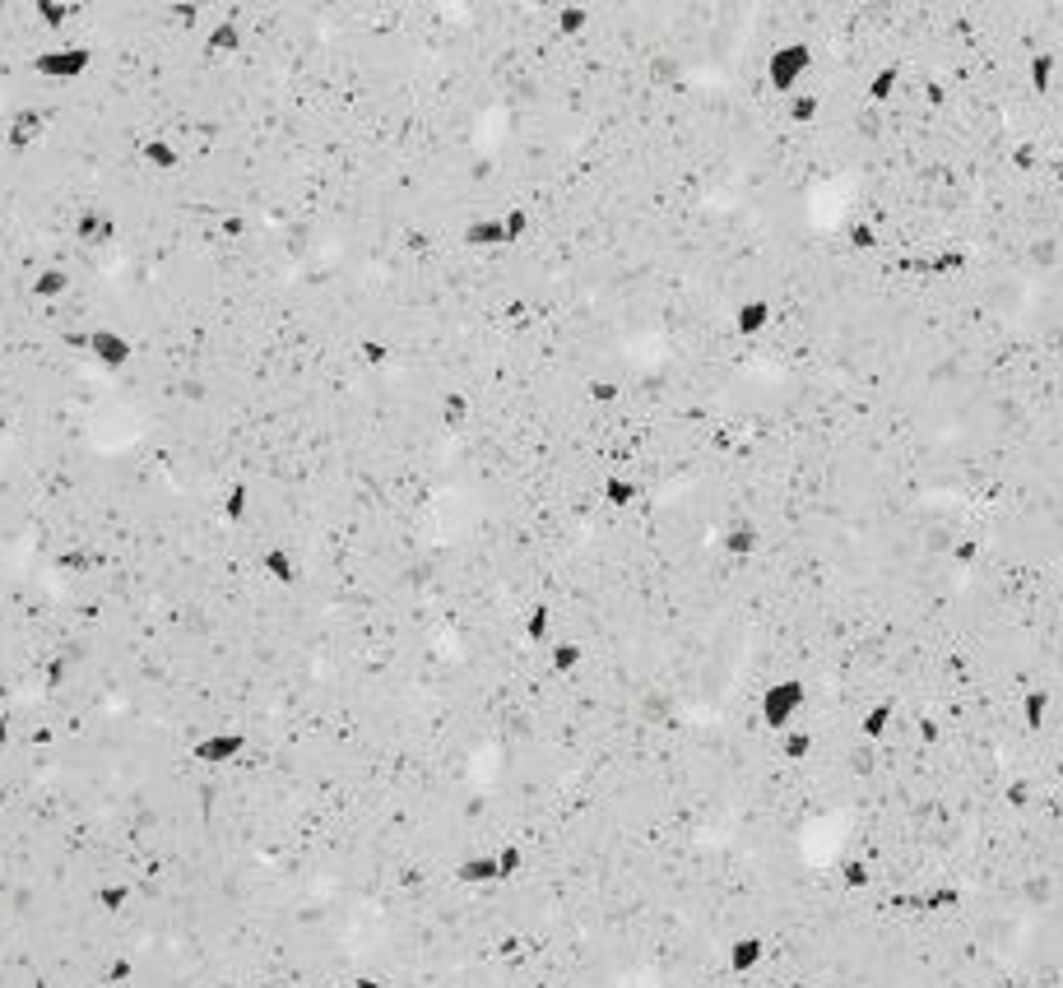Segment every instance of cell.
I'll use <instances>...</instances> for the list:
<instances>
[{"label":"cell","instance_id":"obj_1","mask_svg":"<svg viewBox=\"0 0 1063 988\" xmlns=\"http://www.w3.org/2000/svg\"><path fill=\"white\" fill-rule=\"evenodd\" d=\"M813 10H818V0H813ZM813 10H809V24H813ZM813 70H818V51L809 43V28H803L799 37H780V43L766 51L762 84L771 97H795L813 79Z\"/></svg>","mask_w":1063,"mask_h":988},{"label":"cell","instance_id":"obj_2","mask_svg":"<svg viewBox=\"0 0 1063 988\" xmlns=\"http://www.w3.org/2000/svg\"><path fill=\"white\" fill-rule=\"evenodd\" d=\"M803 710H809V682L803 678H771L757 691V724L771 738L790 734V728L803 720Z\"/></svg>","mask_w":1063,"mask_h":988},{"label":"cell","instance_id":"obj_3","mask_svg":"<svg viewBox=\"0 0 1063 988\" xmlns=\"http://www.w3.org/2000/svg\"><path fill=\"white\" fill-rule=\"evenodd\" d=\"M93 47L89 43H61L33 56V74L47 79V84H80V79L93 70Z\"/></svg>","mask_w":1063,"mask_h":988},{"label":"cell","instance_id":"obj_4","mask_svg":"<svg viewBox=\"0 0 1063 988\" xmlns=\"http://www.w3.org/2000/svg\"><path fill=\"white\" fill-rule=\"evenodd\" d=\"M247 753H251L247 728H209V734H201L191 743V761L201 770H228V766H238Z\"/></svg>","mask_w":1063,"mask_h":988},{"label":"cell","instance_id":"obj_5","mask_svg":"<svg viewBox=\"0 0 1063 988\" xmlns=\"http://www.w3.org/2000/svg\"><path fill=\"white\" fill-rule=\"evenodd\" d=\"M762 548H766V533H762V525H753L747 516H734L730 525H724V529L716 533V552H720V558L730 562L734 571L753 566V562L762 558Z\"/></svg>","mask_w":1063,"mask_h":988},{"label":"cell","instance_id":"obj_6","mask_svg":"<svg viewBox=\"0 0 1063 988\" xmlns=\"http://www.w3.org/2000/svg\"><path fill=\"white\" fill-rule=\"evenodd\" d=\"M70 246H75V251H84V255L112 251V246H116V219H112V209H103V205H84L80 214H75V223H70Z\"/></svg>","mask_w":1063,"mask_h":988},{"label":"cell","instance_id":"obj_7","mask_svg":"<svg viewBox=\"0 0 1063 988\" xmlns=\"http://www.w3.org/2000/svg\"><path fill=\"white\" fill-rule=\"evenodd\" d=\"M47 135H52V116L43 107H19V112H10V122H5V153L10 158H28L33 149L47 145Z\"/></svg>","mask_w":1063,"mask_h":988},{"label":"cell","instance_id":"obj_8","mask_svg":"<svg viewBox=\"0 0 1063 988\" xmlns=\"http://www.w3.org/2000/svg\"><path fill=\"white\" fill-rule=\"evenodd\" d=\"M89 363L98 371L122 377V371H130V363H135V340L122 330H112V325H98V330H89Z\"/></svg>","mask_w":1063,"mask_h":988},{"label":"cell","instance_id":"obj_9","mask_svg":"<svg viewBox=\"0 0 1063 988\" xmlns=\"http://www.w3.org/2000/svg\"><path fill=\"white\" fill-rule=\"evenodd\" d=\"M724 970H730V979H753L762 965H766V938L762 933H734L730 942H724Z\"/></svg>","mask_w":1063,"mask_h":988},{"label":"cell","instance_id":"obj_10","mask_svg":"<svg viewBox=\"0 0 1063 988\" xmlns=\"http://www.w3.org/2000/svg\"><path fill=\"white\" fill-rule=\"evenodd\" d=\"M450 877H456L460 892H492V886H502L498 854H492V849H475V854H465L456 868H450Z\"/></svg>","mask_w":1063,"mask_h":988},{"label":"cell","instance_id":"obj_11","mask_svg":"<svg viewBox=\"0 0 1063 988\" xmlns=\"http://www.w3.org/2000/svg\"><path fill=\"white\" fill-rule=\"evenodd\" d=\"M776 321V307L771 298H762V292H753V298H739L734 311H730V334L734 340H757V334H766Z\"/></svg>","mask_w":1063,"mask_h":988},{"label":"cell","instance_id":"obj_12","mask_svg":"<svg viewBox=\"0 0 1063 988\" xmlns=\"http://www.w3.org/2000/svg\"><path fill=\"white\" fill-rule=\"evenodd\" d=\"M1050 715H1054V691L1050 687H1027L1017 697V724H1021V734L1040 738L1050 728Z\"/></svg>","mask_w":1063,"mask_h":988},{"label":"cell","instance_id":"obj_13","mask_svg":"<svg viewBox=\"0 0 1063 988\" xmlns=\"http://www.w3.org/2000/svg\"><path fill=\"white\" fill-rule=\"evenodd\" d=\"M460 246L475 251V255H492V251H506L511 242H506V228H502L498 214H479V219H469L460 228Z\"/></svg>","mask_w":1063,"mask_h":988},{"label":"cell","instance_id":"obj_14","mask_svg":"<svg viewBox=\"0 0 1063 988\" xmlns=\"http://www.w3.org/2000/svg\"><path fill=\"white\" fill-rule=\"evenodd\" d=\"M75 284H80V279H75V269H70L66 261H52V265H43V269L33 274V284H28V288H33V298H37V302H47V307H52V302H66L70 292H75Z\"/></svg>","mask_w":1063,"mask_h":988},{"label":"cell","instance_id":"obj_15","mask_svg":"<svg viewBox=\"0 0 1063 988\" xmlns=\"http://www.w3.org/2000/svg\"><path fill=\"white\" fill-rule=\"evenodd\" d=\"M553 636H558V612H553V604L535 599V604L521 612V641L529 650H548V641H553Z\"/></svg>","mask_w":1063,"mask_h":988},{"label":"cell","instance_id":"obj_16","mask_svg":"<svg viewBox=\"0 0 1063 988\" xmlns=\"http://www.w3.org/2000/svg\"><path fill=\"white\" fill-rule=\"evenodd\" d=\"M896 715H901V705H896V701H873V705H864V710H859V720H855V734H859L864 743H888V738H892V728H896Z\"/></svg>","mask_w":1063,"mask_h":988},{"label":"cell","instance_id":"obj_17","mask_svg":"<svg viewBox=\"0 0 1063 988\" xmlns=\"http://www.w3.org/2000/svg\"><path fill=\"white\" fill-rule=\"evenodd\" d=\"M261 576L274 585V589H298L302 585V566H298V558H293L288 548H265L261 552Z\"/></svg>","mask_w":1063,"mask_h":988},{"label":"cell","instance_id":"obj_18","mask_svg":"<svg viewBox=\"0 0 1063 988\" xmlns=\"http://www.w3.org/2000/svg\"><path fill=\"white\" fill-rule=\"evenodd\" d=\"M641 497H645V487L632 479V473H608V479L599 483V506L604 510H637L641 506Z\"/></svg>","mask_w":1063,"mask_h":988},{"label":"cell","instance_id":"obj_19","mask_svg":"<svg viewBox=\"0 0 1063 988\" xmlns=\"http://www.w3.org/2000/svg\"><path fill=\"white\" fill-rule=\"evenodd\" d=\"M182 163H186V158H182V149H176V140H168V135H149V140H140V168L145 172L172 176Z\"/></svg>","mask_w":1063,"mask_h":988},{"label":"cell","instance_id":"obj_20","mask_svg":"<svg viewBox=\"0 0 1063 988\" xmlns=\"http://www.w3.org/2000/svg\"><path fill=\"white\" fill-rule=\"evenodd\" d=\"M251 516H255V487L247 479L228 483V492L219 497V520L228 529H242V525H251Z\"/></svg>","mask_w":1063,"mask_h":988},{"label":"cell","instance_id":"obj_21","mask_svg":"<svg viewBox=\"0 0 1063 988\" xmlns=\"http://www.w3.org/2000/svg\"><path fill=\"white\" fill-rule=\"evenodd\" d=\"M1054 79H1059V51H1054V37L1045 47H1036L1031 56H1027V89L1036 93V97H1045L1050 89H1054Z\"/></svg>","mask_w":1063,"mask_h":988},{"label":"cell","instance_id":"obj_22","mask_svg":"<svg viewBox=\"0 0 1063 988\" xmlns=\"http://www.w3.org/2000/svg\"><path fill=\"white\" fill-rule=\"evenodd\" d=\"M901 84H905L901 61H888V66H878V70L869 74V84H864V97H869L873 107H892L896 97H901Z\"/></svg>","mask_w":1063,"mask_h":988},{"label":"cell","instance_id":"obj_23","mask_svg":"<svg viewBox=\"0 0 1063 988\" xmlns=\"http://www.w3.org/2000/svg\"><path fill=\"white\" fill-rule=\"evenodd\" d=\"M437 418H442L446 432L469 427V418H475V400H469V390H465V386H446V390L437 394Z\"/></svg>","mask_w":1063,"mask_h":988},{"label":"cell","instance_id":"obj_24","mask_svg":"<svg viewBox=\"0 0 1063 988\" xmlns=\"http://www.w3.org/2000/svg\"><path fill=\"white\" fill-rule=\"evenodd\" d=\"M836 882H841V892L845 896H869L873 892V863L864 859V854H845L841 863H836Z\"/></svg>","mask_w":1063,"mask_h":988},{"label":"cell","instance_id":"obj_25","mask_svg":"<svg viewBox=\"0 0 1063 988\" xmlns=\"http://www.w3.org/2000/svg\"><path fill=\"white\" fill-rule=\"evenodd\" d=\"M544 664H548V674H553V678H572L576 668L585 664V650L572 636H553L548 650H544Z\"/></svg>","mask_w":1063,"mask_h":988},{"label":"cell","instance_id":"obj_26","mask_svg":"<svg viewBox=\"0 0 1063 988\" xmlns=\"http://www.w3.org/2000/svg\"><path fill=\"white\" fill-rule=\"evenodd\" d=\"M776 753H780V761H785V766H809V761H813V753H818L813 728H809V724H795L790 734H780V738H776Z\"/></svg>","mask_w":1063,"mask_h":988},{"label":"cell","instance_id":"obj_27","mask_svg":"<svg viewBox=\"0 0 1063 988\" xmlns=\"http://www.w3.org/2000/svg\"><path fill=\"white\" fill-rule=\"evenodd\" d=\"M93 905H98L103 915L122 919V915L130 910V905H135V882H103V886L93 892Z\"/></svg>","mask_w":1063,"mask_h":988},{"label":"cell","instance_id":"obj_28","mask_svg":"<svg viewBox=\"0 0 1063 988\" xmlns=\"http://www.w3.org/2000/svg\"><path fill=\"white\" fill-rule=\"evenodd\" d=\"M358 363L367 371H386L390 363H396V344L381 340V334H358Z\"/></svg>","mask_w":1063,"mask_h":988},{"label":"cell","instance_id":"obj_29","mask_svg":"<svg viewBox=\"0 0 1063 988\" xmlns=\"http://www.w3.org/2000/svg\"><path fill=\"white\" fill-rule=\"evenodd\" d=\"M498 219H502V228H506V242H511V246H521L525 237H529V228H535V214H529L525 205H506V209L498 214Z\"/></svg>","mask_w":1063,"mask_h":988},{"label":"cell","instance_id":"obj_30","mask_svg":"<svg viewBox=\"0 0 1063 988\" xmlns=\"http://www.w3.org/2000/svg\"><path fill=\"white\" fill-rule=\"evenodd\" d=\"M492 854H498L502 886H506V882H516V877L525 873V845H516V840H502L498 849H492Z\"/></svg>","mask_w":1063,"mask_h":988},{"label":"cell","instance_id":"obj_31","mask_svg":"<svg viewBox=\"0 0 1063 988\" xmlns=\"http://www.w3.org/2000/svg\"><path fill=\"white\" fill-rule=\"evenodd\" d=\"M10 743H14V710L0 705V753H5Z\"/></svg>","mask_w":1063,"mask_h":988},{"label":"cell","instance_id":"obj_32","mask_svg":"<svg viewBox=\"0 0 1063 988\" xmlns=\"http://www.w3.org/2000/svg\"><path fill=\"white\" fill-rule=\"evenodd\" d=\"M1059 371H1063V353H1059Z\"/></svg>","mask_w":1063,"mask_h":988}]
</instances>
